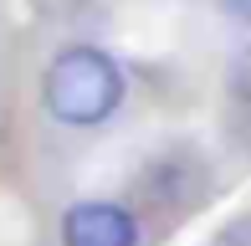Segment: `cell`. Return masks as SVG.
Instances as JSON below:
<instances>
[{"label": "cell", "instance_id": "cell-3", "mask_svg": "<svg viewBox=\"0 0 251 246\" xmlns=\"http://www.w3.org/2000/svg\"><path fill=\"white\" fill-rule=\"evenodd\" d=\"M231 93L241 98V103H251V47L236 51V62H231Z\"/></svg>", "mask_w": 251, "mask_h": 246}, {"label": "cell", "instance_id": "cell-1", "mask_svg": "<svg viewBox=\"0 0 251 246\" xmlns=\"http://www.w3.org/2000/svg\"><path fill=\"white\" fill-rule=\"evenodd\" d=\"M123 67L102 47H67L47 62L41 77V103L67 128H98L123 103Z\"/></svg>", "mask_w": 251, "mask_h": 246}, {"label": "cell", "instance_id": "cell-4", "mask_svg": "<svg viewBox=\"0 0 251 246\" xmlns=\"http://www.w3.org/2000/svg\"><path fill=\"white\" fill-rule=\"evenodd\" d=\"M221 10L231 21H241V26H251V0H221Z\"/></svg>", "mask_w": 251, "mask_h": 246}, {"label": "cell", "instance_id": "cell-2", "mask_svg": "<svg viewBox=\"0 0 251 246\" xmlns=\"http://www.w3.org/2000/svg\"><path fill=\"white\" fill-rule=\"evenodd\" d=\"M62 246H139V221L113 200H77L62 216Z\"/></svg>", "mask_w": 251, "mask_h": 246}]
</instances>
